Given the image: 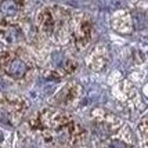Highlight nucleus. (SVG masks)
Returning a JSON list of instances; mask_svg holds the SVG:
<instances>
[{
	"label": "nucleus",
	"instance_id": "obj_2",
	"mask_svg": "<svg viewBox=\"0 0 148 148\" xmlns=\"http://www.w3.org/2000/svg\"><path fill=\"white\" fill-rule=\"evenodd\" d=\"M94 148H136L129 126L110 111L97 108L90 115Z\"/></svg>",
	"mask_w": 148,
	"mask_h": 148
},
{
	"label": "nucleus",
	"instance_id": "obj_8",
	"mask_svg": "<svg viewBox=\"0 0 148 148\" xmlns=\"http://www.w3.org/2000/svg\"><path fill=\"white\" fill-rule=\"evenodd\" d=\"M82 97H83L82 84L77 83V82H69L53 97L50 100V103H51L53 107L68 111L76 108L82 101Z\"/></svg>",
	"mask_w": 148,
	"mask_h": 148
},
{
	"label": "nucleus",
	"instance_id": "obj_13",
	"mask_svg": "<svg viewBox=\"0 0 148 148\" xmlns=\"http://www.w3.org/2000/svg\"><path fill=\"white\" fill-rule=\"evenodd\" d=\"M111 24H112V28L115 29L116 32L123 33V35H129V33L133 32L134 29V21H133V17L129 11L126 10H119L114 13L112 15V19H111Z\"/></svg>",
	"mask_w": 148,
	"mask_h": 148
},
{
	"label": "nucleus",
	"instance_id": "obj_10",
	"mask_svg": "<svg viewBox=\"0 0 148 148\" xmlns=\"http://www.w3.org/2000/svg\"><path fill=\"white\" fill-rule=\"evenodd\" d=\"M28 39V26L24 21L0 26V42L7 46H21Z\"/></svg>",
	"mask_w": 148,
	"mask_h": 148
},
{
	"label": "nucleus",
	"instance_id": "obj_9",
	"mask_svg": "<svg viewBox=\"0 0 148 148\" xmlns=\"http://www.w3.org/2000/svg\"><path fill=\"white\" fill-rule=\"evenodd\" d=\"M29 0H0V26L25 19Z\"/></svg>",
	"mask_w": 148,
	"mask_h": 148
},
{
	"label": "nucleus",
	"instance_id": "obj_5",
	"mask_svg": "<svg viewBox=\"0 0 148 148\" xmlns=\"http://www.w3.org/2000/svg\"><path fill=\"white\" fill-rule=\"evenodd\" d=\"M29 108L28 100L19 94H0V122L8 126H17Z\"/></svg>",
	"mask_w": 148,
	"mask_h": 148
},
{
	"label": "nucleus",
	"instance_id": "obj_14",
	"mask_svg": "<svg viewBox=\"0 0 148 148\" xmlns=\"http://www.w3.org/2000/svg\"><path fill=\"white\" fill-rule=\"evenodd\" d=\"M147 134H148V129H147V115L144 114L143 118L140 119V122L137 125V136H138V141L141 148H147Z\"/></svg>",
	"mask_w": 148,
	"mask_h": 148
},
{
	"label": "nucleus",
	"instance_id": "obj_15",
	"mask_svg": "<svg viewBox=\"0 0 148 148\" xmlns=\"http://www.w3.org/2000/svg\"><path fill=\"white\" fill-rule=\"evenodd\" d=\"M80 148H82V147H80Z\"/></svg>",
	"mask_w": 148,
	"mask_h": 148
},
{
	"label": "nucleus",
	"instance_id": "obj_7",
	"mask_svg": "<svg viewBox=\"0 0 148 148\" xmlns=\"http://www.w3.org/2000/svg\"><path fill=\"white\" fill-rule=\"evenodd\" d=\"M77 68L75 58L65 56L62 51H54L49 56V62L45 68V76L49 79H61L72 75Z\"/></svg>",
	"mask_w": 148,
	"mask_h": 148
},
{
	"label": "nucleus",
	"instance_id": "obj_3",
	"mask_svg": "<svg viewBox=\"0 0 148 148\" xmlns=\"http://www.w3.org/2000/svg\"><path fill=\"white\" fill-rule=\"evenodd\" d=\"M71 18L72 11L66 7L46 6L36 14V32L53 45L66 46L71 39Z\"/></svg>",
	"mask_w": 148,
	"mask_h": 148
},
{
	"label": "nucleus",
	"instance_id": "obj_4",
	"mask_svg": "<svg viewBox=\"0 0 148 148\" xmlns=\"http://www.w3.org/2000/svg\"><path fill=\"white\" fill-rule=\"evenodd\" d=\"M38 72L33 54L21 46H14L0 53V73L7 82L18 86L31 83Z\"/></svg>",
	"mask_w": 148,
	"mask_h": 148
},
{
	"label": "nucleus",
	"instance_id": "obj_1",
	"mask_svg": "<svg viewBox=\"0 0 148 148\" xmlns=\"http://www.w3.org/2000/svg\"><path fill=\"white\" fill-rule=\"evenodd\" d=\"M29 125L46 144L56 148H80L87 140V132L83 126L68 111L57 107L38 112L29 121Z\"/></svg>",
	"mask_w": 148,
	"mask_h": 148
},
{
	"label": "nucleus",
	"instance_id": "obj_6",
	"mask_svg": "<svg viewBox=\"0 0 148 148\" xmlns=\"http://www.w3.org/2000/svg\"><path fill=\"white\" fill-rule=\"evenodd\" d=\"M93 22L86 13H72L71 18V39L73 49L79 53L86 51L93 42Z\"/></svg>",
	"mask_w": 148,
	"mask_h": 148
},
{
	"label": "nucleus",
	"instance_id": "obj_11",
	"mask_svg": "<svg viewBox=\"0 0 148 148\" xmlns=\"http://www.w3.org/2000/svg\"><path fill=\"white\" fill-rule=\"evenodd\" d=\"M114 96L126 108H129V110L138 108L140 96H138V93L136 90V87L130 83L129 80H123L119 84H116V87L114 89Z\"/></svg>",
	"mask_w": 148,
	"mask_h": 148
},
{
	"label": "nucleus",
	"instance_id": "obj_12",
	"mask_svg": "<svg viewBox=\"0 0 148 148\" xmlns=\"http://www.w3.org/2000/svg\"><path fill=\"white\" fill-rule=\"evenodd\" d=\"M110 61V53L108 49L103 45H98L96 47H93L90 50V53L86 57V65L90 71L100 72L103 71L104 68L107 66Z\"/></svg>",
	"mask_w": 148,
	"mask_h": 148
}]
</instances>
